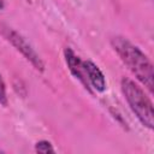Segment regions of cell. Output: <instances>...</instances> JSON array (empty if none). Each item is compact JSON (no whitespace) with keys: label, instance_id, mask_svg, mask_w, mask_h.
I'll list each match as a JSON object with an SVG mask.
<instances>
[{"label":"cell","instance_id":"cell-1","mask_svg":"<svg viewBox=\"0 0 154 154\" xmlns=\"http://www.w3.org/2000/svg\"><path fill=\"white\" fill-rule=\"evenodd\" d=\"M111 46L136 79L141 82L149 93H153V64L148 57L123 36H114L111 40Z\"/></svg>","mask_w":154,"mask_h":154},{"label":"cell","instance_id":"cell-2","mask_svg":"<svg viewBox=\"0 0 154 154\" xmlns=\"http://www.w3.org/2000/svg\"><path fill=\"white\" fill-rule=\"evenodd\" d=\"M122 93L138 122L147 129L153 130L154 128V109L150 99L147 96L144 90L128 77L120 79Z\"/></svg>","mask_w":154,"mask_h":154},{"label":"cell","instance_id":"cell-3","mask_svg":"<svg viewBox=\"0 0 154 154\" xmlns=\"http://www.w3.org/2000/svg\"><path fill=\"white\" fill-rule=\"evenodd\" d=\"M1 34L32 65V67L35 70H37L38 72H43L45 71V63H43V60L40 58L37 52L32 48V46L28 42V40L23 35H20L14 29H12L10 26H6V25L1 26Z\"/></svg>","mask_w":154,"mask_h":154},{"label":"cell","instance_id":"cell-4","mask_svg":"<svg viewBox=\"0 0 154 154\" xmlns=\"http://www.w3.org/2000/svg\"><path fill=\"white\" fill-rule=\"evenodd\" d=\"M64 58H65V63H66L67 69L71 72V75L76 79H78L89 93H91V88L89 85V82L87 79V75H85V71H84L83 60L70 47H66L64 49Z\"/></svg>","mask_w":154,"mask_h":154},{"label":"cell","instance_id":"cell-5","mask_svg":"<svg viewBox=\"0 0 154 154\" xmlns=\"http://www.w3.org/2000/svg\"><path fill=\"white\" fill-rule=\"evenodd\" d=\"M83 66H84V71H85L87 79L89 82L90 88H93L97 93H103L107 88V83L99 66L90 60H83Z\"/></svg>","mask_w":154,"mask_h":154},{"label":"cell","instance_id":"cell-6","mask_svg":"<svg viewBox=\"0 0 154 154\" xmlns=\"http://www.w3.org/2000/svg\"><path fill=\"white\" fill-rule=\"evenodd\" d=\"M35 150L38 153H54L55 149L53 148V144L47 140H41L35 143Z\"/></svg>","mask_w":154,"mask_h":154},{"label":"cell","instance_id":"cell-7","mask_svg":"<svg viewBox=\"0 0 154 154\" xmlns=\"http://www.w3.org/2000/svg\"><path fill=\"white\" fill-rule=\"evenodd\" d=\"M7 103H8V100H7V93H6V84L2 76L0 75V105L6 107Z\"/></svg>","mask_w":154,"mask_h":154},{"label":"cell","instance_id":"cell-8","mask_svg":"<svg viewBox=\"0 0 154 154\" xmlns=\"http://www.w3.org/2000/svg\"><path fill=\"white\" fill-rule=\"evenodd\" d=\"M4 7H5V2L4 0H0V10H4Z\"/></svg>","mask_w":154,"mask_h":154}]
</instances>
